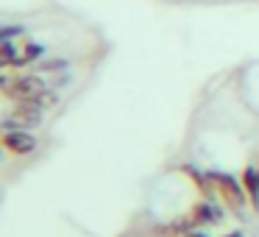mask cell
Segmentation results:
<instances>
[{"mask_svg":"<svg viewBox=\"0 0 259 237\" xmlns=\"http://www.w3.org/2000/svg\"><path fill=\"white\" fill-rule=\"evenodd\" d=\"M42 53H45V48H42V45H36V42H28V45L20 48V53H17V59H14L12 67H25V64H31L34 59H39Z\"/></svg>","mask_w":259,"mask_h":237,"instance_id":"cell-6","label":"cell"},{"mask_svg":"<svg viewBox=\"0 0 259 237\" xmlns=\"http://www.w3.org/2000/svg\"><path fill=\"white\" fill-rule=\"evenodd\" d=\"M206 176H209V181H212L214 192L220 195V201H223L231 212H240V209L245 207V187H242V181H237L234 176H229V173H206Z\"/></svg>","mask_w":259,"mask_h":237,"instance_id":"cell-2","label":"cell"},{"mask_svg":"<svg viewBox=\"0 0 259 237\" xmlns=\"http://www.w3.org/2000/svg\"><path fill=\"white\" fill-rule=\"evenodd\" d=\"M0 90H3V98H6V101L20 103V101H31V98L48 92V87H45V81H42L39 75L20 73V75H14V78L3 75V78H0Z\"/></svg>","mask_w":259,"mask_h":237,"instance_id":"cell-1","label":"cell"},{"mask_svg":"<svg viewBox=\"0 0 259 237\" xmlns=\"http://www.w3.org/2000/svg\"><path fill=\"white\" fill-rule=\"evenodd\" d=\"M187 237H206V234H201V231H192V234H187Z\"/></svg>","mask_w":259,"mask_h":237,"instance_id":"cell-9","label":"cell"},{"mask_svg":"<svg viewBox=\"0 0 259 237\" xmlns=\"http://www.w3.org/2000/svg\"><path fill=\"white\" fill-rule=\"evenodd\" d=\"M42 112H45V109H39L31 101L14 103V109L3 117V131H9V129H34V126L42 123Z\"/></svg>","mask_w":259,"mask_h":237,"instance_id":"cell-3","label":"cell"},{"mask_svg":"<svg viewBox=\"0 0 259 237\" xmlns=\"http://www.w3.org/2000/svg\"><path fill=\"white\" fill-rule=\"evenodd\" d=\"M67 67V62H64V59H56V62H45L39 67V73H53V70H64Z\"/></svg>","mask_w":259,"mask_h":237,"instance_id":"cell-7","label":"cell"},{"mask_svg":"<svg viewBox=\"0 0 259 237\" xmlns=\"http://www.w3.org/2000/svg\"><path fill=\"white\" fill-rule=\"evenodd\" d=\"M226 237H242V234H240V231H231V234H226Z\"/></svg>","mask_w":259,"mask_h":237,"instance_id":"cell-10","label":"cell"},{"mask_svg":"<svg viewBox=\"0 0 259 237\" xmlns=\"http://www.w3.org/2000/svg\"><path fill=\"white\" fill-rule=\"evenodd\" d=\"M3 148H6L9 153H14V156H25V153H31L36 148V137L28 134V129H9L3 131Z\"/></svg>","mask_w":259,"mask_h":237,"instance_id":"cell-4","label":"cell"},{"mask_svg":"<svg viewBox=\"0 0 259 237\" xmlns=\"http://www.w3.org/2000/svg\"><path fill=\"white\" fill-rule=\"evenodd\" d=\"M240 181H242V187H245L248 204H251L253 209H259V168H251V165L242 168Z\"/></svg>","mask_w":259,"mask_h":237,"instance_id":"cell-5","label":"cell"},{"mask_svg":"<svg viewBox=\"0 0 259 237\" xmlns=\"http://www.w3.org/2000/svg\"><path fill=\"white\" fill-rule=\"evenodd\" d=\"M20 34H25L23 25H9V28L0 31V40H12V36H20Z\"/></svg>","mask_w":259,"mask_h":237,"instance_id":"cell-8","label":"cell"}]
</instances>
